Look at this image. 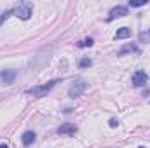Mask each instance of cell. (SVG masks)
<instances>
[{"instance_id":"6da1fadb","label":"cell","mask_w":150,"mask_h":148,"mask_svg":"<svg viewBox=\"0 0 150 148\" xmlns=\"http://www.w3.org/2000/svg\"><path fill=\"white\" fill-rule=\"evenodd\" d=\"M56 84H58V80H49L47 84H42V85H35V87L26 89V94H32L33 98H44Z\"/></svg>"},{"instance_id":"7a4b0ae2","label":"cell","mask_w":150,"mask_h":148,"mask_svg":"<svg viewBox=\"0 0 150 148\" xmlns=\"http://www.w3.org/2000/svg\"><path fill=\"white\" fill-rule=\"evenodd\" d=\"M12 14L18 16L19 19H30V16H32V5L26 4V2H21L16 9H12Z\"/></svg>"},{"instance_id":"3957f363","label":"cell","mask_w":150,"mask_h":148,"mask_svg":"<svg viewBox=\"0 0 150 148\" xmlns=\"http://www.w3.org/2000/svg\"><path fill=\"white\" fill-rule=\"evenodd\" d=\"M86 89H87V84L84 80H75L74 84L70 85V89H68V96L70 98H79V96L84 94Z\"/></svg>"},{"instance_id":"277c9868","label":"cell","mask_w":150,"mask_h":148,"mask_svg":"<svg viewBox=\"0 0 150 148\" xmlns=\"http://www.w3.org/2000/svg\"><path fill=\"white\" fill-rule=\"evenodd\" d=\"M18 77V72L16 70H2L0 72V82L5 84V85H11Z\"/></svg>"},{"instance_id":"5b68a950","label":"cell","mask_w":150,"mask_h":148,"mask_svg":"<svg viewBox=\"0 0 150 148\" xmlns=\"http://www.w3.org/2000/svg\"><path fill=\"white\" fill-rule=\"evenodd\" d=\"M147 80H149V77H147V73L143 70H138V72H134V75H133V85L134 87H143L147 84Z\"/></svg>"},{"instance_id":"8992f818","label":"cell","mask_w":150,"mask_h":148,"mask_svg":"<svg viewBox=\"0 0 150 148\" xmlns=\"http://www.w3.org/2000/svg\"><path fill=\"white\" fill-rule=\"evenodd\" d=\"M124 16H127V7L117 5V7H113L112 11H110V16L107 18V21H113L115 18H124Z\"/></svg>"},{"instance_id":"52a82bcc","label":"cell","mask_w":150,"mask_h":148,"mask_svg":"<svg viewBox=\"0 0 150 148\" xmlns=\"http://www.w3.org/2000/svg\"><path fill=\"white\" fill-rule=\"evenodd\" d=\"M35 138H37V134H35L33 131H25L23 136H21V143H23L25 147H30V145L35 141Z\"/></svg>"},{"instance_id":"ba28073f","label":"cell","mask_w":150,"mask_h":148,"mask_svg":"<svg viewBox=\"0 0 150 148\" xmlns=\"http://www.w3.org/2000/svg\"><path fill=\"white\" fill-rule=\"evenodd\" d=\"M75 132H77V125L74 124H63L58 129V134H75Z\"/></svg>"},{"instance_id":"9c48e42d","label":"cell","mask_w":150,"mask_h":148,"mask_svg":"<svg viewBox=\"0 0 150 148\" xmlns=\"http://www.w3.org/2000/svg\"><path fill=\"white\" fill-rule=\"evenodd\" d=\"M127 52H140V49H138V45H134V44H127V45H124V47L117 52V56H124V54H127Z\"/></svg>"},{"instance_id":"30bf717a","label":"cell","mask_w":150,"mask_h":148,"mask_svg":"<svg viewBox=\"0 0 150 148\" xmlns=\"http://www.w3.org/2000/svg\"><path fill=\"white\" fill-rule=\"evenodd\" d=\"M129 37H131V28H127V26H124V28L117 30V33H115V38H117V40H122V38H129Z\"/></svg>"},{"instance_id":"8fae6325","label":"cell","mask_w":150,"mask_h":148,"mask_svg":"<svg viewBox=\"0 0 150 148\" xmlns=\"http://www.w3.org/2000/svg\"><path fill=\"white\" fill-rule=\"evenodd\" d=\"M138 40H140V42L149 44V42H150V28H149V30H145V32H142V33L138 35Z\"/></svg>"},{"instance_id":"7c38bea8","label":"cell","mask_w":150,"mask_h":148,"mask_svg":"<svg viewBox=\"0 0 150 148\" xmlns=\"http://www.w3.org/2000/svg\"><path fill=\"white\" fill-rule=\"evenodd\" d=\"M93 44H94V40H93V38L89 37V38H84L82 42H79L77 45H79V47H91Z\"/></svg>"},{"instance_id":"4fadbf2b","label":"cell","mask_w":150,"mask_h":148,"mask_svg":"<svg viewBox=\"0 0 150 148\" xmlns=\"http://www.w3.org/2000/svg\"><path fill=\"white\" fill-rule=\"evenodd\" d=\"M129 5L131 7H142V5H147V0H129Z\"/></svg>"},{"instance_id":"5bb4252c","label":"cell","mask_w":150,"mask_h":148,"mask_svg":"<svg viewBox=\"0 0 150 148\" xmlns=\"http://www.w3.org/2000/svg\"><path fill=\"white\" fill-rule=\"evenodd\" d=\"M79 66H80V68H87V66H91V59H87V58H84V59H80V63H79Z\"/></svg>"},{"instance_id":"9a60e30c","label":"cell","mask_w":150,"mask_h":148,"mask_svg":"<svg viewBox=\"0 0 150 148\" xmlns=\"http://www.w3.org/2000/svg\"><path fill=\"white\" fill-rule=\"evenodd\" d=\"M11 14H12V11H5V12H4V14L0 16V25H2V23H4V21H5V19H7V18L11 16Z\"/></svg>"},{"instance_id":"2e32d148","label":"cell","mask_w":150,"mask_h":148,"mask_svg":"<svg viewBox=\"0 0 150 148\" xmlns=\"http://www.w3.org/2000/svg\"><path fill=\"white\" fill-rule=\"evenodd\" d=\"M108 124H110V127H117V125H119V120H117L115 117H112V118L108 120Z\"/></svg>"},{"instance_id":"e0dca14e","label":"cell","mask_w":150,"mask_h":148,"mask_svg":"<svg viewBox=\"0 0 150 148\" xmlns=\"http://www.w3.org/2000/svg\"><path fill=\"white\" fill-rule=\"evenodd\" d=\"M0 148H9V147H7L5 143H0Z\"/></svg>"},{"instance_id":"ac0fdd59","label":"cell","mask_w":150,"mask_h":148,"mask_svg":"<svg viewBox=\"0 0 150 148\" xmlns=\"http://www.w3.org/2000/svg\"><path fill=\"white\" fill-rule=\"evenodd\" d=\"M138 148H145V147H138Z\"/></svg>"}]
</instances>
